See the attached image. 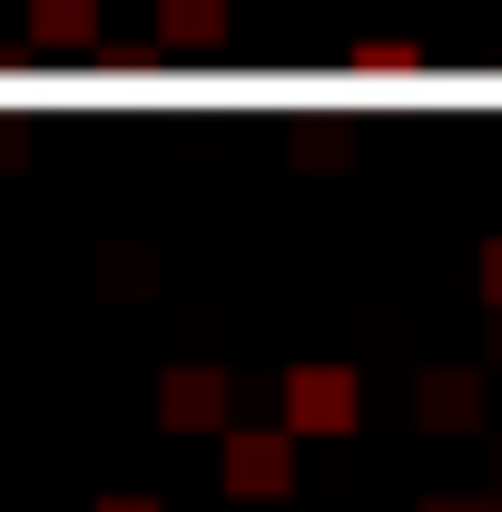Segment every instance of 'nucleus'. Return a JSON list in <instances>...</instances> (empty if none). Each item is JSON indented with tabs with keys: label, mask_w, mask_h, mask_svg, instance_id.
Wrapping results in <instances>:
<instances>
[{
	"label": "nucleus",
	"mask_w": 502,
	"mask_h": 512,
	"mask_svg": "<svg viewBox=\"0 0 502 512\" xmlns=\"http://www.w3.org/2000/svg\"><path fill=\"white\" fill-rule=\"evenodd\" d=\"M227 493H286V434H227Z\"/></svg>",
	"instance_id": "nucleus-3"
},
{
	"label": "nucleus",
	"mask_w": 502,
	"mask_h": 512,
	"mask_svg": "<svg viewBox=\"0 0 502 512\" xmlns=\"http://www.w3.org/2000/svg\"><path fill=\"white\" fill-rule=\"evenodd\" d=\"M286 424H296V434H345V424H355V375H335V365L286 375Z\"/></svg>",
	"instance_id": "nucleus-1"
},
{
	"label": "nucleus",
	"mask_w": 502,
	"mask_h": 512,
	"mask_svg": "<svg viewBox=\"0 0 502 512\" xmlns=\"http://www.w3.org/2000/svg\"><path fill=\"white\" fill-rule=\"evenodd\" d=\"M30 30L60 40V50H79V40L99 30V0H30Z\"/></svg>",
	"instance_id": "nucleus-4"
},
{
	"label": "nucleus",
	"mask_w": 502,
	"mask_h": 512,
	"mask_svg": "<svg viewBox=\"0 0 502 512\" xmlns=\"http://www.w3.org/2000/svg\"><path fill=\"white\" fill-rule=\"evenodd\" d=\"M158 424H168V434H207V424H227V375H197V365L158 375Z\"/></svg>",
	"instance_id": "nucleus-2"
},
{
	"label": "nucleus",
	"mask_w": 502,
	"mask_h": 512,
	"mask_svg": "<svg viewBox=\"0 0 502 512\" xmlns=\"http://www.w3.org/2000/svg\"><path fill=\"white\" fill-rule=\"evenodd\" d=\"M99 512H158V503H148V493H109Z\"/></svg>",
	"instance_id": "nucleus-5"
}]
</instances>
